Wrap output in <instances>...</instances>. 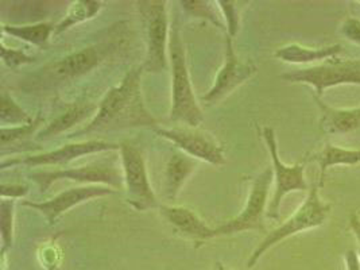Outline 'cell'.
Masks as SVG:
<instances>
[{
  "label": "cell",
  "instance_id": "1",
  "mask_svg": "<svg viewBox=\"0 0 360 270\" xmlns=\"http://www.w3.org/2000/svg\"><path fill=\"white\" fill-rule=\"evenodd\" d=\"M142 73V65L132 67L119 84L105 92L98 103L96 115L85 127L69 135V139L130 129H157L158 120L148 111L143 101Z\"/></svg>",
  "mask_w": 360,
  "mask_h": 270
},
{
  "label": "cell",
  "instance_id": "2",
  "mask_svg": "<svg viewBox=\"0 0 360 270\" xmlns=\"http://www.w3.org/2000/svg\"><path fill=\"white\" fill-rule=\"evenodd\" d=\"M124 32V23H116L111 26L108 37H104L101 41L72 51L63 58L41 68L39 72L34 75L30 84L37 88L65 84L89 75L124 48L127 41Z\"/></svg>",
  "mask_w": 360,
  "mask_h": 270
},
{
  "label": "cell",
  "instance_id": "3",
  "mask_svg": "<svg viewBox=\"0 0 360 270\" xmlns=\"http://www.w3.org/2000/svg\"><path fill=\"white\" fill-rule=\"evenodd\" d=\"M169 64L172 73V107L169 118L188 127H198L204 122V111L197 101L191 80L179 18L170 26Z\"/></svg>",
  "mask_w": 360,
  "mask_h": 270
},
{
  "label": "cell",
  "instance_id": "4",
  "mask_svg": "<svg viewBox=\"0 0 360 270\" xmlns=\"http://www.w3.org/2000/svg\"><path fill=\"white\" fill-rule=\"evenodd\" d=\"M320 188L321 186L319 184V181L313 183L308 191L307 199L295 210V214L283 223H281L277 229L266 234L261 243L247 259V269H252L266 252L277 246L282 240L297 236L302 231L320 227L327 221L332 205L321 200Z\"/></svg>",
  "mask_w": 360,
  "mask_h": 270
},
{
  "label": "cell",
  "instance_id": "5",
  "mask_svg": "<svg viewBox=\"0 0 360 270\" xmlns=\"http://www.w3.org/2000/svg\"><path fill=\"white\" fill-rule=\"evenodd\" d=\"M165 0H141L135 3L146 37V54L142 69L146 73L166 72L169 64L170 26Z\"/></svg>",
  "mask_w": 360,
  "mask_h": 270
},
{
  "label": "cell",
  "instance_id": "6",
  "mask_svg": "<svg viewBox=\"0 0 360 270\" xmlns=\"http://www.w3.org/2000/svg\"><path fill=\"white\" fill-rule=\"evenodd\" d=\"M279 77L292 84L309 85L314 89V96L321 99L329 88L360 85V60L333 57L317 65L283 73Z\"/></svg>",
  "mask_w": 360,
  "mask_h": 270
},
{
  "label": "cell",
  "instance_id": "7",
  "mask_svg": "<svg viewBox=\"0 0 360 270\" xmlns=\"http://www.w3.org/2000/svg\"><path fill=\"white\" fill-rule=\"evenodd\" d=\"M273 180L274 172L270 167L264 169L255 179H252L243 210L236 217L214 229L216 238L233 236L243 231H261L267 234L264 226V215L267 214L266 205Z\"/></svg>",
  "mask_w": 360,
  "mask_h": 270
},
{
  "label": "cell",
  "instance_id": "8",
  "mask_svg": "<svg viewBox=\"0 0 360 270\" xmlns=\"http://www.w3.org/2000/svg\"><path fill=\"white\" fill-rule=\"evenodd\" d=\"M41 193L49 191L57 181L68 180L84 186H111L115 191L123 188V173L112 161H100L77 168L56 169V170H34L29 174Z\"/></svg>",
  "mask_w": 360,
  "mask_h": 270
},
{
  "label": "cell",
  "instance_id": "9",
  "mask_svg": "<svg viewBox=\"0 0 360 270\" xmlns=\"http://www.w3.org/2000/svg\"><path fill=\"white\" fill-rule=\"evenodd\" d=\"M119 153L127 202L134 210L142 212L153 208H160L157 196L148 180V167L143 153L127 141L120 142Z\"/></svg>",
  "mask_w": 360,
  "mask_h": 270
},
{
  "label": "cell",
  "instance_id": "10",
  "mask_svg": "<svg viewBox=\"0 0 360 270\" xmlns=\"http://www.w3.org/2000/svg\"><path fill=\"white\" fill-rule=\"evenodd\" d=\"M263 141L271 157L273 172H274V195L267 208V217L270 219H279V208L285 196L292 192H302L309 191V186L305 179V162H298L295 165H286L281 161L278 154V142L276 131L273 127H263L261 130Z\"/></svg>",
  "mask_w": 360,
  "mask_h": 270
},
{
  "label": "cell",
  "instance_id": "11",
  "mask_svg": "<svg viewBox=\"0 0 360 270\" xmlns=\"http://www.w3.org/2000/svg\"><path fill=\"white\" fill-rule=\"evenodd\" d=\"M154 133L170 141L179 150L197 161H204L214 167L227 164L223 145H220L211 133L200 130L198 127H157Z\"/></svg>",
  "mask_w": 360,
  "mask_h": 270
},
{
  "label": "cell",
  "instance_id": "12",
  "mask_svg": "<svg viewBox=\"0 0 360 270\" xmlns=\"http://www.w3.org/2000/svg\"><path fill=\"white\" fill-rule=\"evenodd\" d=\"M258 68L251 60H242L233 46V38L226 34V49L223 65L219 69L210 91L201 96V101L212 107L224 101L235 89L245 84L255 73Z\"/></svg>",
  "mask_w": 360,
  "mask_h": 270
},
{
  "label": "cell",
  "instance_id": "13",
  "mask_svg": "<svg viewBox=\"0 0 360 270\" xmlns=\"http://www.w3.org/2000/svg\"><path fill=\"white\" fill-rule=\"evenodd\" d=\"M120 143L105 141V139H88V141H80V142H72L66 143L64 146L50 150V152L37 153V154H29L20 158L14 160H3L1 168L6 169L8 167H17L23 165L29 168H37V167H60L66 165L77 158H82L84 155L96 154L103 152H119Z\"/></svg>",
  "mask_w": 360,
  "mask_h": 270
},
{
  "label": "cell",
  "instance_id": "14",
  "mask_svg": "<svg viewBox=\"0 0 360 270\" xmlns=\"http://www.w3.org/2000/svg\"><path fill=\"white\" fill-rule=\"evenodd\" d=\"M116 191L111 186H82L77 188H69L64 192L56 195L49 200L44 202H22L25 207H30L35 211H38L41 215L48 221L49 226H54L57 220L60 219L65 212L72 210L76 205H80L82 202H88L95 198H103L107 195H112Z\"/></svg>",
  "mask_w": 360,
  "mask_h": 270
},
{
  "label": "cell",
  "instance_id": "15",
  "mask_svg": "<svg viewBox=\"0 0 360 270\" xmlns=\"http://www.w3.org/2000/svg\"><path fill=\"white\" fill-rule=\"evenodd\" d=\"M160 214L177 236L196 243V248L214 239V229L210 227L191 208L180 205H160Z\"/></svg>",
  "mask_w": 360,
  "mask_h": 270
},
{
  "label": "cell",
  "instance_id": "16",
  "mask_svg": "<svg viewBox=\"0 0 360 270\" xmlns=\"http://www.w3.org/2000/svg\"><path fill=\"white\" fill-rule=\"evenodd\" d=\"M98 103L88 101V99H80L73 103H64L60 114L50 120L45 126L44 130H41L37 134V141L49 139L51 136H57L66 130H70L76 124L82 123L85 119L89 117H95L98 112Z\"/></svg>",
  "mask_w": 360,
  "mask_h": 270
},
{
  "label": "cell",
  "instance_id": "17",
  "mask_svg": "<svg viewBox=\"0 0 360 270\" xmlns=\"http://www.w3.org/2000/svg\"><path fill=\"white\" fill-rule=\"evenodd\" d=\"M320 110V129L328 135L349 134L360 129V107L333 108L313 95Z\"/></svg>",
  "mask_w": 360,
  "mask_h": 270
},
{
  "label": "cell",
  "instance_id": "18",
  "mask_svg": "<svg viewBox=\"0 0 360 270\" xmlns=\"http://www.w3.org/2000/svg\"><path fill=\"white\" fill-rule=\"evenodd\" d=\"M198 164L197 160L185 153L176 152L167 160L164 172L165 198L176 200L186 180L195 173Z\"/></svg>",
  "mask_w": 360,
  "mask_h": 270
},
{
  "label": "cell",
  "instance_id": "19",
  "mask_svg": "<svg viewBox=\"0 0 360 270\" xmlns=\"http://www.w3.org/2000/svg\"><path fill=\"white\" fill-rule=\"evenodd\" d=\"M342 51H343V46L340 44H333L323 48H307L298 44H290L279 48L278 51L274 53V57L279 61H283L288 64L307 65V64H314V63H324L329 58L336 57Z\"/></svg>",
  "mask_w": 360,
  "mask_h": 270
},
{
  "label": "cell",
  "instance_id": "20",
  "mask_svg": "<svg viewBox=\"0 0 360 270\" xmlns=\"http://www.w3.org/2000/svg\"><path fill=\"white\" fill-rule=\"evenodd\" d=\"M307 161H316L320 167L319 184L324 186L327 170L332 167H356L360 165V149H344L327 143L320 152L314 153Z\"/></svg>",
  "mask_w": 360,
  "mask_h": 270
},
{
  "label": "cell",
  "instance_id": "21",
  "mask_svg": "<svg viewBox=\"0 0 360 270\" xmlns=\"http://www.w3.org/2000/svg\"><path fill=\"white\" fill-rule=\"evenodd\" d=\"M56 25L53 22H39L34 25H1V33L14 37L37 48H45L50 37L54 35Z\"/></svg>",
  "mask_w": 360,
  "mask_h": 270
},
{
  "label": "cell",
  "instance_id": "22",
  "mask_svg": "<svg viewBox=\"0 0 360 270\" xmlns=\"http://www.w3.org/2000/svg\"><path fill=\"white\" fill-rule=\"evenodd\" d=\"M104 3L98 0H77L70 4L64 18L56 25L54 37L65 33L70 27L89 20L103 10Z\"/></svg>",
  "mask_w": 360,
  "mask_h": 270
},
{
  "label": "cell",
  "instance_id": "23",
  "mask_svg": "<svg viewBox=\"0 0 360 270\" xmlns=\"http://www.w3.org/2000/svg\"><path fill=\"white\" fill-rule=\"evenodd\" d=\"M32 118L17 101H14L7 92H1V110H0V122L1 127H17L30 124Z\"/></svg>",
  "mask_w": 360,
  "mask_h": 270
},
{
  "label": "cell",
  "instance_id": "24",
  "mask_svg": "<svg viewBox=\"0 0 360 270\" xmlns=\"http://www.w3.org/2000/svg\"><path fill=\"white\" fill-rule=\"evenodd\" d=\"M14 199H1L0 202V233H1V253H7L14 246Z\"/></svg>",
  "mask_w": 360,
  "mask_h": 270
},
{
  "label": "cell",
  "instance_id": "25",
  "mask_svg": "<svg viewBox=\"0 0 360 270\" xmlns=\"http://www.w3.org/2000/svg\"><path fill=\"white\" fill-rule=\"evenodd\" d=\"M182 8L191 15V17L200 18L207 22H211L219 29L224 30L227 33L226 25L221 22V15L216 13V6L214 1H202V0H182L180 1Z\"/></svg>",
  "mask_w": 360,
  "mask_h": 270
},
{
  "label": "cell",
  "instance_id": "26",
  "mask_svg": "<svg viewBox=\"0 0 360 270\" xmlns=\"http://www.w3.org/2000/svg\"><path fill=\"white\" fill-rule=\"evenodd\" d=\"M45 123V118L42 117V112L38 111V114L34 117V120L30 124L25 126H17V127H1V134H0V141L1 146L6 148L7 145L19 142L30 135H33L39 126Z\"/></svg>",
  "mask_w": 360,
  "mask_h": 270
},
{
  "label": "cell",
  "instance_id": "27",
  "mask_svg": "<svg viewBox=\"0 0 360 270\" xmlns=\"http://www.w3.org/2000/svg\"><path fill=\"white\" fill-rule=\"evenodd\" d=\"M217 7L221 13V17L226 19L227 22V35L231 38H235L239 33V26H240V10L238 7V1H226L220 0L216 1Z\"/></svg>",
  "mask_w": 360,
  "mask_h": 270
},
{
  "label": "cell",
  "instance_id": "28",
  "mask_svg": "<svg viewBox=\"0 0 360 270\" xmlns=\"http://www.w3.org/2000/svg\"><path fill=\"white\" fill-rule=\"evenodd\" d=\"M0 51H1V61L4 63V65H7L10 69L27 65V64H32L34 61L33 57L27 56L25 51L7 48L3 39L0 42Z\"/></svg>",
  "mask_w": 360,
  "mask_h": 270
},
{
  "label": "cell",
  "instance_id": "29",
  "mask_svg": "<svg viewBox=\"0 0 360 270\" xmlns=\"http://www.w3.org/2000/svg\"><path fill=\"white\" fill-rule=\"evenodd\" d=\"M340 34L352 44L360 46V19L354 17L345 18L340 26Z\"/></svg>",
  "mask_w": 360,
  "mask_h": 270
},
{
  "label": "cell",
  "instance_id": "30",
  "mask_svg": "<svg viewBox=\"0 0 360 270\" xmlns=\"http://www.w3.org/2000/svg\"><path fill=\"white\" fill-rule=\"evenodd\" d=\"M1 199H22L29 193V186L22 183H3L1 184Z\"/></svg>",
  "mask_w": 360,
  "mask_h": 270
},
{
  "label": "cell",
  "instance_id": "31",
  "mask_svg": "<svg viewBox=\"0 0 360 270\" xmlns=\"http://www.w3.org/2000/svg\"><path fill=\"white\" fill-rule=\"evenodd\" d=\"M344 264L347 270H360V259L358 252L349 249L343 255Z\"/></svg>",
  "mask_w": 360,
  "mask_h": 270
},
{
  "label": "cell",
  "instance_id": "32",
  "mask_svg": "<svg viewBox=\"0 0 360 270\" xmlns=\"http://www.w3.org/2000/svg\"><path fill=\"white\" fill-rule=\"evenodd\" d=\"M349 229H351L354 236L356 238V242H358V255H359L360 259V218L358 215L352 214L349 217Z\"/></svg>",
  "mask_w": 360,
  "mask_h": 270
},
{
  "label": "cell",
  "instance_id": "33",
  "mask_svg": "<svg viewBox=\"0 0 360 270\" xmlns=\"http://www.w3.org/2000/svg\"><path fill=\"white\" fill-rule=\"evenodd\" d=\"M210 270H232L229 269V266H226L221 261H216L213 262L212 268Z\"/></svg>",
  "mask_w": 360,
  "mask_h": 270
}]
</instances>
